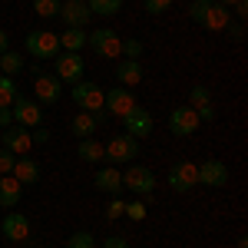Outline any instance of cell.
Here are the masks:
<instances>
[{"mask_svg":"<svg viewBox=\"0 0 248 248\" xmlns=\"http://www.w3.org/2000/svg\"><path fill=\"white\" fill-rule=\"evenodd\" d=\"M96 189L99 192H109V195H119L123 192V172L116 166H106V169H96Z\"/></svg>","mask_w":248,"mask_h":248,"instance_id":"cell-18","label":"cell"},{"mask_svg":"<svg viewBox=\"0 0 248 248\" xmlns=\"http://www.w3.org/2000/svg\"><path fill=\"white\" fill-rule=\"evenodd\" d=\"M66 248H96L93 232H73L70 242H66Z\"/></svg>","mask_w":248,"mask_h":248,"instance_id":"cell-31","label":"cell"},{"mask_svg":"<svg viewBox=\"0 0 248 248\" xmlns=\"http://www.w3.org/2000/svg\"><path fill=\"white\" fill-rule=\"evenodd\" d=\"M70 99L79 106V113H99L103 109V99H106V90L93 83V79H79L70 86Z\"/></svg>","mask_w":248,"mask_h":248,"instance_id":"cell-1","label":"cell"},{"mask_svg":"<svg viewBox=\"0 0 248 248\" xmlns=\"http://www.w3.org/2000/svg\"><path fill=\"white\" fill-rule=\"evenodd\" d=\"M142 53H146V43H142V40L129 37V40L119 43V57H123V60H139Z\"/></svg>","mask_w":248,"mask_h":248,"instance_id":"cell-28","label":"cell"},{"mask_svg":"<svg viewBox=\"0 0 248 248\" xmlns=\"http://www.w3.org/2000/svg\"><path fill=\"white\" fill-rule=\"evenodd\" d=\"M10 50V37H7V30H0V57Z\"/></svg>","mask_w":248,"mask_h":248,"instance_id":"cell-43","label":"cell"},{"mask_svg":"<svg viewBox=\"0 0 248 248\" xmlns=\"http://www.w3.org/2000/svg\"><path fill=\"white\" fill-rule=\"evenodd\" d=\"M195 172H199V186H209V189L229 186V166L222 159H205L202 166H195Z\"/></svg>","mask_w":248,"mask_h":248,"instance_id":"cell-9","label":"cell"},{"mask_svg":"<svg viewBox=\"0 0 248 248\" xmlns=\"http://www.w3.org/2000/svg\"><path fill=\"white\" fill-rule=\"evenodd\" d=\"M123 3L126 0H86V7H90L93 17H116L123 10Z\"/></svg>","mask_w":248,"mask_h":248,"instance_id":"cell-25","label":"cell"},{"mask_svg":"<svg viewBox=\"0 0 248 248\" xmlns=\"http://www.w3.org/2000/svg\"><path fill=\"white\" fill-rule=\"evenodd\" d=\"M83 73H86V63H83V57L79 53H66V50H60L57 57H53V77L60 79V83H79L83 79Z\"/></svg>","mask_w":248,"mask_h":248,"instance_id":"cell-3","label":"cell"},{"mask_svg":"<svg viewBox=\"0 0 248 248\" xmlns=\"http://www.w3.org/2000/svg\"><path fill=\"white\" fill-rule=\"evenodd\" d=\"M10 113H14V123H17V126H27V129L43 126V109H40L37 99L17 96V99H14V106H10Z\"/></svg>","mask_w":248,"mask_h":248,"instance_id":"cell-8","label":"cell"},{"mask_svg":"<svg viewBox=\"0 0 248 248\" xmlns=\"http://www.w3.org/2000/svg\"><path fill=\"white\" fill-rule=\"evenodd\" d=\"M195 113H199V123H212V119H215V106H199V109H195Z\"/></svg>","mask_w":248,"mask_h":248,"instance_id":"cell-40","label":"cell"},{"mask_svg":"<svg viewBox=\"0 0 248 248\" xmlns=\"http://www.w3.org/2000/svg\"><path fill=\"white\" fill-rule=\"evenodd\" d=\"M14 162H17V155L0 149V175H10V172H14Z\"/></svg>","mask_w":248,"mask_h":248,"instance_id":"cell-37","label":"cell"},{"mask_svg":"<svg viewBox=\"0 0 248 248\" xmlns=\"http://www.w3.org/2000/svg\"><path fill=\"white\" fill-rule=\"evenodd\" d=\"M238 248H248V238H245V235H242V238H238Z\"/></svg>","mask_w":248,"mask_h":248,"instance_id":"cell-45","label":"cell"},{"mask_svg":"<svg viewBox=\"0 0 248 248\" xmlns=\"http://www.w3.org/2000/svg\"><path fill=\"white\" fill-rule=\"evenodd\" d=\"M23 66H27V60H23V53H17V50H7V53L0 57V73H3V77H14Z\"/></svg>","mask_w":248,"mask_h":248,"instance_id":"cell-26","label":"cell"},{"mask_svg":"<svg viewBox=\"0 0 248 248\" xmlns=\"http://www.w3.org/2000/svg\"><path fill=\"white\" fill-rule=\"evenodd\" d=\"M96 129H99V123H96L93 113H77L70 119V133L77 136V139H93Z\"/></svg>","mask_w":248,"mask_h":248,"instance_id":"cell-21","label":"cell"},{"mask_svg":"<svg viewBox=\"0 0 248 248\" xmlns=\"http://www.w3.org/2000/svg\"><path fill=\"white\" fill-rule=\"evenodd\" d=\"M142 7H146V14H155L159 17V14H166L172 7V0H142Z\"/></svg>","mask_w":248,"mask_h":248,"instance_id":"cell-35","label":"cell"},{"mask_svg":"<svg viewBox=\"0 0 248 248\" xmlns=\"http://www.w3.org/2000/svg\"><path fill=\"white\" fill-rule=\"evenodd\" d=\"M229 23H232V10H229V7H222V3L215 0V3L209 7V14H205V20H202V27L212 30V33H222Z\"/></svg>","mask_w":248,"mask_h":248,"instance_id":"cell-20","label":"cell"},{"mask_svg":"<svg viewBox=\"0 0 248 248\" xmlns=\"http://www.w3.org/2000/svg\"><path fill=\"white\" fill-rule=\"evenodd\" d=\"M199 126H202V123H199V113H195L192 106H175L169 113V133L179 136V139L199 133Z\"/></svg>","mask_w":248,"mask_h":248,"instance_id":"cell-10","label":"cell"},{"mask_svg":"<svg viewBox=\"0 0 248 248\" xmlns=\"http://www.w3.org/2000/svg\"><path fill=\"white\" fill-rule=\"evenodd\" d=\"M123 126H126L123 133H129L133 139H142V136H153V126H155V123H153V113H149V109L133 106L129 113L123 116Z\"/></svg>","mask_w":248,"mask_h":248,"instance_id":"cell-12","label":"cell"},{"mask_svg":"<svg viewBox=\"0 0 248 248\" xmlns=\"http://www.w3.org/2000/svg\"><path fill=\"white\" fill-rule=\"evenodd\" d=\"M60 3H63V0H33V10H37L43 20H50V17H60Z\"/></svg>","mask_w":248,"mask_h":248,"instance_id":"cell-30","label":"cell"},{"mask_svg":"<svg viewBox=\"0 0 248 248\" xmlns=\"http://www.w3.org/2000/svg\"><path fill=\"white\" fill-rule=\"evenodd\" d=\"M83 46H86V30L66 27V30L60 33V50H66V53H79Z\"/></svg>","mask_w":248,"mask_h":248,"instance_id":"cell-24","label":"cell"},{"mask_svg":"<svg viewBox=\"0 0 248 248\" xmlns=\"http://www.w3.org/2000/svg\"><path fill=\"white\" fill-rule=\"evenodd\" d=\"M169 189L172 192H192L195 186H199V172H195V162H189V159H179V162H172L169 169Z\"/></svg>","mask_w":248,"mask_h":248,"instance_id":"cell-7","label":"cell"},{"mask_svg":"<svg viewBox=\"0 0 248 248\" xmlns=\"http://www.w3.org/2000/svg\"><path fill=\"white\" fill-rule=\"evenodd\" d=\"M116 79H119V86H136L139 79H142V63L139 60H123L119 57V63H116Z\"/></svg>","mask_w":248,"mask_h":248,"instance_id":"cell-19","label":"cell"},{"mask_svg":"<svg viewBox=\"0 0 248 248\" xmlns=\"http://www.w3.org/2000/svg\"><path fill=\"white\" fill-rule=\"evenodd\" d=\"M218 3H222V7H235L238 0H218Z\"/></svg>","mask_w":248,"mask_h":248,"instance_id":"cell-44","label":"cell"},{"mask_svg":"<svg viewBox=\"0 0 248 248\" xmlns=\"http://www.w3.org/2000/svg\"><path fill=\"white\" fill-rule=\"evenodd\" d=\"M103 153H106V162H113V166L133 162L136 155H139V139H133L129 133H119L103 146Z\"/></svg>","mask_w":248,"mask_h":248,"instance_id":"cell-4","label":"cell"},{"mask_svg":"<svg viewBox=\"0 0 248 248\" xmlns=\"http://www.w3.org/2000/svg\"><path fill=\"white\" fill-rule=\"evenodd\" d=\"M0 232L7 242H27L30 238V218L23 212H7L3 222H0Z\"/></svg>","mask_w":248,"mask_h":248,"instance_id":"cell-14","label":"cell"},{"mask_svg":"<svg viewBox=\"0 0 248 248\" xmlns=\"http://www.w3.org/2000/svg\"><path fill=\"white\" fill-rule=\"evenodd\" d=\"M133 106H139V103H136V96L129 93L126 86H113V90L106 93V99H103V109H106L109 116H119V119L129 113Z\"/></svg>","mask_w":248,"mask_h":248,"instance_id":"cell-13","label":"cell"},{"mask_svg":"<svg viewBox=\"0 0 248 248\" xmlns=\"http://www.w3.org/2000/svg\"><path fill=\"white\" fill-rule=\"evenodd\" d=\"M103 248H129V242H126V238H119V235H109V238L103 242Z\"/></svg>","mask_w":248,"mask_h":248,"instance_id":"cell-42","label":"cell"},{"mask_svg":"<svg viewBox=\"0 0 248 248\" xmlns=\"http://www.w3.org/2000/svg\"><path fill=\"white\" fill-rule=\"evenodd\" d=\"M3 149L7 153H14V155H27L30 149H33V139H30V129L27 126H7L3 129Z\"/></svg>","mask_w":248,"mask_h":248,"instance_id":"cell-15","label":"cell"},{"mask_svg":"<svg viewBox=\"0 0 248 248\" xmlns=\"http://www.w3.org/2000/svg\"><path fill=\"white\" fill-rule=\"evenodd\" d=\"M17 96H20V90H17V83H14V77L0 73V106H14Z\"/></svg>","mask_w":248,"mask_h":248,"instance_id":"cell-27","label":"cell"},{"mask_svg":"<svg viewBox=\"0 0 248 248\" xmlns=\"http://www.w3.org/2000/svg\"><path fill=\"white\" fill-rule=\"evenodd\" d=\"M146 202H142V199H133V202H126V212H123V215H126V218H133V222H142V218H146Z\"/></svg>","mask_w":248,"mask_h":248,"instance_id":"cell-32","label":"cell"},{"mask_svg":"<svg viewBox=\"0 0 248 248\" xmlns=\"http://www.w3.org/2000/svg\"><path fill=\"white\" fill-rule=\"evenodd\" d=\"M7 126H14V113H10V106H0V129H7Z\"/></svg>","mask_w":248,"mask_h":248,"instance_id":"cell-41","label":"cell"},{"mask_svg":"<svg viewBox=\"0 0 248 248\" xmlns=\"http://www.w3.org/2000/svg\"><path fill=\"white\" fill-rule=\"evenodd\" d=\"M14 179H17L20 186H37L43 169H40V162L33 155H17V162H14V172H10Z\"/></svg>","mask_w":248,"mask_h":248,"instance_id":"cell-17","label":"cell"},{"mask_svg":"<svg viewBox=\"0 0 248 248\" xmlns=\"http://www.w3.org/2000/svg\"><path fill=\"white\" fill-rule=\"evenodd\" d=\"M60 20L66 27H77V30H86L93 23V14L86 7V0H63L60 3Z\"/></svg>","mask_w":248,"mask_h":248,"instance_id":"cell-11","label":"cell"},{"mask_svg":"<svg viewBox=\"0 0 248 248\" xmlns=\"http://www.w3.org/2000/svg\"><path fill=\"white\" fill-rule=\"evenodd\" d=\"M212 103V93H209V86L205 83H195L189 90V106L192 109H199V106H209Z\"/></svg>","mask_w":248,"mask_h":248,"instance_id":"cell-29","label":"cell"},{"mask_svg":"<svg viewBox=\"0 0 248 248\" xmlns=\"http://www.w3.org/2000/svg\"><path fill=\"white\" fill-rule=\"evenodd\" d=\"M86 43L93 46V53L96 57H103V60H119V33L116 30H109V27H96V30H90L86 33Z\"/></svg>","mask_w":248,"mask_h":248,"instance_id":"cell-5","label":"cell"},{"mask_svg":"<svg viewBox=\"0 0 248 248\" xmlns=\"http://www.w3.org/2000/svg\"><path fill=\"white\" fill-rule=\"evenodd\" d=\"M20 195H23V186H20L14 175H0V205H7V209H14L20 202Z\"/></svg>","mask_w":248,"mask_h":248,"instance_id":"cell-22","label":"cell"},{"mask_svg":"<svg viewBox=\"0 0 248 248\" xmlns=\"http://www.w3.org/2000/svg\"><path fill=\"white\" fill-rule=\"evenodd\" d=\"M33 93H37V103L53 106V103H60V96H63V83H60L53 73H40V77L33 79Z\"/></svg>","mask_w":248,"mask_h":248,"instance_id":"cell-16","label":"cell"},{"mask_svg":"<svg viewBox=\"0 0 248 248\" xmlns=\"http://www.w3.org/2000/svg\"><path fill=\"white\" fill-rule=\"evenodd\" d=\"M23 50L33 60H53L60 53V33H50V30H30L23 37Z\"/></svg>","mask_w":248,"mask_h":248,"instance_id":"cell-2","label":"cell"},{"mask_svg":"<svg viewBox=\"0 0 248 248\" xmlns=\"http://www.w3.org/2000/svg\"><path fill=\"white\" fill-rule=\"evenodd\" d=\"M232 10V20H245L248 17V0H238L235 7H229Z\"/></svg>","mask_w":248,"mask_h":248,"instance_id":"cell-39","label":"cell"},{"mask_svg":"<svg viewBox=\"0 0 248 248\" xmlns=\"http://www.w3.org/2000/svg\"><path fill=\"white\" fill-rule=\"evenodd\" d=\"M225 30H229V37L235 40V43H242V40H245V20H232Z\"/></svg>","mask_w":248,"mask_h":248,"instance_id":"cell-36","label":"cell"},{"mask_svg":"<svg viewBox=\"0 0 248 248\" xmlns=\"http://www.w3.org/2000/svg\"><path fill=\"white\" fill-rule=\"evenodd\" d=\"M215 3V0H192L189 3V17L195 20V23H202L205 20V14H209V7Z\"/></svg>","mask_w":248,"mask_h":248,"instance_id":"cell-33","label":"cell"},{"mask_svg":"<svg viewBox=\"0 0 248 248\" xmlns=\"http://www.w3.org/2000/svg\"><path fill=\"white\" fill-rule=\"evenodd\" d=\"M77 155L83 159V162H90V166H99V162L106 159V153H103V142H96V136H93V139H79Z\"/></svg>","mask_w":248,"mask_h":248,"instance_id":"cell-23","label":"cell"},{"mask_svg":"<svg viewBox=\"0 0 248 248\" xmlns=\"http://www.w3.org/2000/svg\"><path fill=\"white\" fill-rule=\"evenodd\" d=\"M123 212H126V202H123V199H109V202H106V218H109V222L123 218Z\"/></svg>","mask_w":248,"mask_h":248,"instance_id":"cell-34","label":"cell"},{"mask_svg":"<svg viewBox=\"0 0 248 248\" xmlns=\"http://www.w3.org/2000/svg\"><path fill=\"white\" fill-rule=\"evenodd\" d=\"M30 139L43 146V142H50V129H46V126H33V129H30Z\"/></svg>","mask_w":248,"mask_h":248,"instance_id":"cell-38","label":"cell"},{"mask_svg":"<svg viewBox=\"0 0 248 248\" xmlns=\"http://www.w3.org/2000/svg\"><path fill=\"white\" fill-rule=\"evenodd\" d=\"M123 189L136 192V195H153L155 189V172L149 166H129L123 172Z\"/></svg>","mask_w":248,"mask_h":248,"instance_id":"cell-6","label":"cell"}]
</instances>
